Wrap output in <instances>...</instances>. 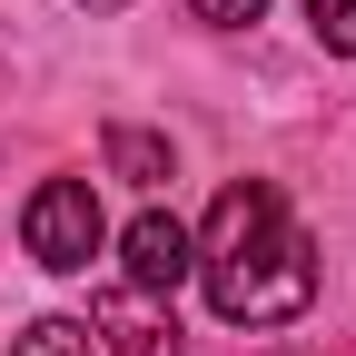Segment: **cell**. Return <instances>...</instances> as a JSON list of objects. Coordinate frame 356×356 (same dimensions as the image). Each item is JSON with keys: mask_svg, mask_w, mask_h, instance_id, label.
<instances>
[{"mask_svg": "<svg viewBox=\"0 0 356 356\" xmlns=\"http://www.w3.org/2000/svg\"><path fill=\"white\" fill-rule=\"evenodd\" d=\"M198 277H208V307L228 327H287L317 307V257L287 228V208L267 178H228L208 208V238H198Z\"/></svg>", "mask_w": 356, "mask_h": 356, "instance_id": "6da1fadb", "label": "cell"}, {"mask_svg": "<svg viewBox=\"0 0 356 356\" xmlns=\"http://www.w3.org/2000/svg\"><path fill=\"white\" fill-rule=\"evenodd\" d=\"M20 238H30V257L40 267H89V248H99V198H89V178H50L30 208H20Z\"/></svg>", "mask_w": 356, "mask_h": 356, "instance_id": "7a4b0ae2", "label": "cell"}, {"mask_svg": "<svg viewBox=\"0 0 356 356\" xmlns=\"http://www.w3.org/2000/svg\"><path fill=\"white\" fill-rule=\"evenodd\" d=\"M129 287H149V297H168L178 277H188V267H198V248H188V228H178V218L168 208H149V218H129Z\"/></svg>", "mask_w": 356, "mask_h": 356, "instance_id": "3957f363", "label": "cell"}, {"mask_svg": "<svg viewBox=\"0 0 356 356\" xmlns=\"http://www.w3.org/2000/svg\"><path fill=\"white\" fill-rule=\"evenodd\" d=\"M89 317H99V337H119V356H178V327L149 307V287H109Z\"/></svg>", "mask_w": 356, "mask_h": 356, "instance_id": "277c9868", "label": "cell"}, {"mask_svg": "<svg viewBox=\"0 0 356 356\" xmlns=\"http://www.w3.org/2000/svg\"><path fill=\"white\" fill-rule=\"evenodd\" d=\"M109 168H119V178H139V188H159L178 159H168V139H149V129H109Z\"/></svg>", "mask_w": 356, "mask_h": 356, "instance_id": "5b68a950", "label": "cell"}, {"mask_svg": "<svg viewBox=\"0 0 356 356\" xmlns=\"http://www.w3.org/2000/svg\"><path fill=\"white\" fill-rule=\"evenodd\" d=\"M10 356H89V327L79 317H40L30 337H10Z\"/></svg>", "mask_w": 356, "mask_h": 356, "instance_id": "8992f818", "label": "cell"}, {"mask_svg": "<svg viewBox=\"0 0 356 356\" xmlns=\"http://www.w3.org/2000/svg\"><path fill=\"white\" fill-rule=\"evenodd\" d=\"M307 10H317V40H327V50L356 60V0H307Z\"/></svg>", "mask_w": 356, "mask_h": 356, "instance_id": "52a82bcc", "label": "cell"}, {"mask_svg": "<svg viewBox=\"0 0 356 356\" xmlns=\"http://www.w3.org/2000/svg\"><path fill=\"white\" fill-rule=\"evenodd\" d=\"M198 20H218V30H248V20H267V0H198Z\"/></svg>", "mask_w": 356, "mask_h": 356, "instance_id": "ba28073f", "label": "cell"}, {"mask_svg": "<svg viewBox=\"0 0 356 356\" xmlns=\"http://www.w3.org/2000/svg\"><path fill=\"white\" fill-rule=\"evenodd\" d=\"M89 10H119V0H89Z\"/></svg>", "mask_w": 356, "mask_h": 356, "instance_id": "9c48e42d", "label": "cell"}]
</instances>
